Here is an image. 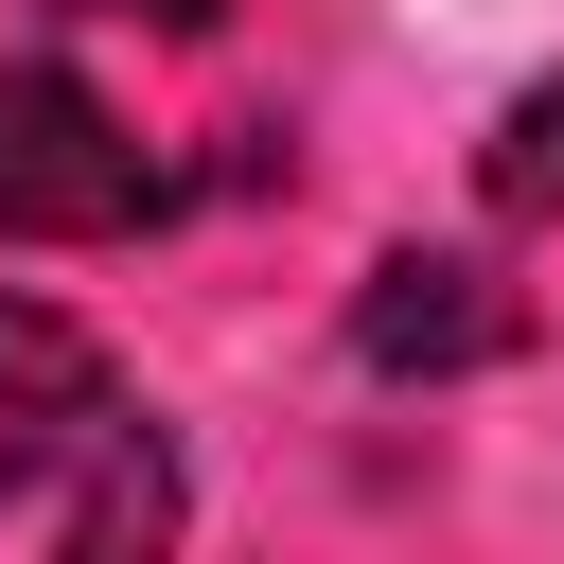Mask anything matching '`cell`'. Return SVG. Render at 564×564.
I'll return each mask as SVG.
<instances>
[{"mask_svg": "<svg viewBox=\"0 0 564 564\" xmlns=\"http://www.w3.org/2000/svg\"><path fill=\"white\" fill-rule=\"evenodd\" d=\"M476 194L529 229V212H564V88H529L511 123H494V159H476Z\"/></svg>", "mask_w": 564, "mask_h": 564, "instance_id": "4", "label": "cell"}, {"mask_svg": "<svg viewBox=\"0 0 564 564\" xmlns=\"http://www.w3.org/2000/svg\"><path fill=\"white\" fill-rule=\"evenodd\" d=\"M352 352H370V370H494V352H511V300H494V264H458V247H388L370 300H352Z\"/></svg>", "mask_w": 564, "mask_h": 564, "instance_id": "3", "label": "cell"}, {"mask_svg": "<svg viewBox=\"0 0 564 564\" xmlns=\"http://www.w3.org/2000/svg\"><path fill=\"white\" fill-rule=\"evenodd\" d=\"M159 212H176V159L70 53H0V247H123Z\"/></svg>", "mask_w": 564, "mask_h": 564, "instance_id": "2", "label": "cell"}, {"mask_svg": "<svg viewBox=\"0 0 564 564\" xmlns=\"http://www.w3.org/2000/svg\"><path fill=\"white\" fill-rule=\"evenodd\" d=\"M194 476L159 441V405L106 370V335H70L53 300H0V546H176Z\"/></svg>", "mask_w": 564, "mask_h": 564, "instance_id": "1", "label": "cell"}, {"mask_svg": "<svg viewBox=\"0 0 564 564\" xmlns=\"http://www.w3.org/2000/svg\"><path fill=\"white\" fill-rule=\"evenodd\" d=\"M88 18H159V35H212L229 0H88Z\"/></svg>", "mask_w": 564, "mask_h": 564, "instance_id": "5", "label": "cell"}]
</instances>
